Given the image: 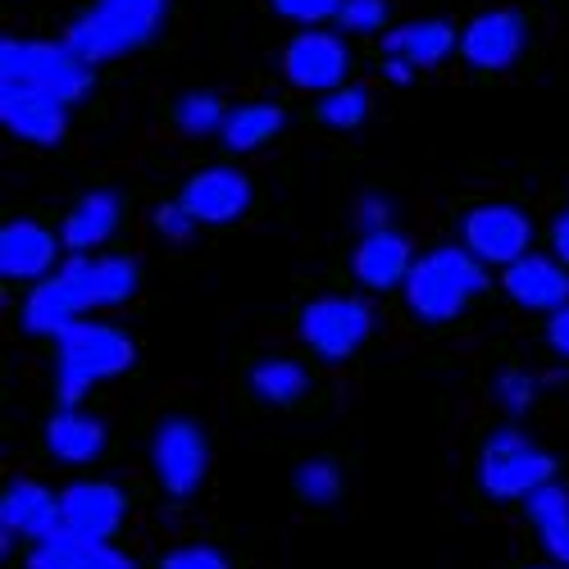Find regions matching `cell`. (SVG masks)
Returning a JSON list of instances; mask_svg holds the SVG:
<instances>
[{"label":"cell","instance_id":"obj_1","mask_svg":"<svg viewBox=\"0 0 569 569\" xmlns=\"http://www.w3.org/2000/svg\"><path fill=\"white\" fill-rule=\"evenodd\" d=\"M137 292V264L123 256H73L60 273L37 282L28 306H23V328L37 338H60L69 323H78L87 310L123 306Z\"/></svg>","mask_w":569,"mask_h":569},{"label":"cell","instance_id":"obj_2","mask_svg":"<svg viewBox=\"0 0 569 569\" xmlns=\"http://www.w3.org/2000/svg\"><path fill=\"white\" fill-rule=\"evenodd\" d=\"M60 347V360H56V397H60V410H78V401L106 383V378H119L132 369L137 360V347L128 333L110 323H69L64 333L56 338Z\"/></svg>","mask_w":569,"mask_h":569},{"label":"cell","instance_id":"obj_3","mask_svg":"<svg viewBox=\"0 0 569 569\" xmlns=\"http://www.w3.org/2000/svg\"><path fill=\"white\" fill-rule=\"evenodd\" d=\"M169 0H97L82 19L69 23L64 46L82 64H101L114 60L132 46L151 41V32L164 23Z\"/></svg>","mask_w":569,"mask_h":569},{"label":"cell","instance_id":"obj_4","mask_svg":"<svg viewBox=\"0 0 569 569\" xmlns=\"http://www.w3.org/2000/svg\"><path fill=\"white\" fill-rule=\"evenodd\" d=\"M483 288H488V273L479 260L460 247H438L415 260L406 278V301L423 323H447Z\"/></svg>","mask_w":569,"mask_h":569},{"label":"cell","instance_id":"obj_5","mask_svg":"<svg viewBox=\"0 0 569 569\" xmlns=\"http://www.w3.org/2000/svg\"><path fill=\"white\" fill-rule=\"evenodd\" d=\"M0 87H28L60 106H73L91 91V64H82L60 41H0Z\"/></svg>","mask_w":569,"mask_h":569},{"label":"cell","instance_id":"obj_6","mask_svg":"<svg viewBox=\"0 0 569 569\" xmlns=\"http://www.w3.org/2000/svg\"><path fill=\"white\" fill-rule=\"evenodd\" d=\"M551 479H556V460L519 429L492 433L479 456V483L497 501H529L533 492L551 488Z\"/></svg>","mask_w":569,"mask_h":569},{"label":"cell","instance_id":"obj_7","mask_svg":"<svg viewBox=\"0 0 569 569\" xmlns=\"http://www.w3.org/2000/svg\"><path fill=\"white\" fill-rule=\"evenodd\" d=\"M373 328V315L360 297H319L301 310V338L323 360H347Z\"/></svg>","mask_w":569,"mask_h":569},{"label":"cell","instance_id":"obj_8","mask_svg":"<svg viewBox=\"0 0 569 569\" xmlns=\"http://www.w3.org/2000/svg\"><path fill=\"white\" fill-rule=\"evenodd\" d=\"M151 460L169 497H192L206 483L210 469V442L192 419H164L151 442Z\"/></svg>","mask_w":569,"mask_h":569},{"label":"cell","instance_id":"obj_9","mask_svg":"<svg viewBox=\"0 0 569 569\" xmlns=\"http://www.w3.org/2000/svg\"><path fill=\"white\" fill-rule=\"evenodd\" d=\"M533 223L515 206H479L465 219V251L479 264H519L529 256Z\"/></svg>","mask_w":569,"mask_h":569},{"label":"cell","instance_id":"obj_10","mask_svg":"<svg viewBox=\"0 0 569 569\" xmlns=\"http://www.w3.org/2000/svg\"><path fill=\"white\" fill-rule=\"evenodd\" d=\"M60 529H64V510L51 488H41L32 479H19L6 488V497H0V551H10L14 538L46 542Z\"/></svg>","mask_w":569,"mask_h":569},{"label":"cell","instance_id":"obj_11","mask_svg":"<svg viewBox=\"0 0 569 569\" xmlns=\"http://www.w3.org/2000/svg\"><path fill=\"white\" fill-rule=\"evenodd\" d=\"M60 510H64V533L110 542L123 525V515H128V497L114 483L82 479V483L60 492Z\"/></svg>","mask_w":569,"mask_h":569},{"label":"cell","instance_id":"obj_12","mask_svg":"<svg viewBox=\"0 0 569 569\" xmlns=\"http://www.w3.org/2000/svg\"><path fill=\"white\" fill-rule=\"evenodd\" d=\"M347 41L333 32H301L282 56L288 82L306 91H338L347 82Z\"/></svg>","mask_w":569,"mask_h":569},{"label":"cell","instance_id":"obj_13","mask_svg":"<svg viewBox=\"0 0 569 569\" xmlns=\"http://www.w3.org/2000/svg\"><path fill=\"white\" fill-rule=\"evenodd\" d=\"M251 206V182L237 169H201L182 187V210L192 223H232Z\"/></svg>","mask_w":569,"mask_h":569},{"label":"cell","instance_id":"obj_14","mask_svg":"<svg viewBox=\"0 0 569 569\" xmlns=\"http://www.w3.org/2000/svg\"><path fill=\"white\" fill-rule=\"evenodd\" d=\"M460 51L473 69H510L525 51V19L515 10H488L460 32Z\"/></svg>","mask_w":569,"mask_h":569},{"label":"cell","instance_id":"obj_15","mask_svg":"<svg viewBox=\"0 0 569 569\" xmlns=\"http://www.w3.org/2000/svg\"><path fill=\"white\" fill-rule=\"evenodd\" d=\"M0 119H6L14 137L37 141V147H56L69 128V106L28 87H0Z\"/></svg>","mask_w":569,"mask_h":569},{"label":"cell","instance_id":"obj_16","mask_svg":"<svg viewBox=\"0 0 569 569\" xmlns=\"http://www.w3.org/2000/svg\"><path fill=\"white\" fill-rule=\"evenodd\" d=\"M351 269L365 288L373 292H388V288H406V278L415 269V256H410V242L401 232L383 228V232H365L360 247L351 256Z\"/></svg>","mask_w":569,"mask_h":569},{"label":"cell","instance_id":"obj_17","mask_svg":"<svg viewBox=\"0 0 569 569\" xmlns=\"http://www.w3.org/2000/svg\"><path fill=\"white\" fill-rule=\"evenodd\" d=\"M506 292L525 310H565L569 306V269L547 256H525L506 269Z\"/></svg>","mask_w":569,"mask_h":569},{"label":"cell","instance_id":"obj_18","mask_svg":"<svg viewBox=\"0 0 569 569\" xmlns=\"http://www.w3.org/2000/svg\"><path fill=\"white\" fill-rule=\"evenodd\" d=\"M28 569H137L123 551L97 538H78V533H56L28 551Z\"/></svg>","mask_w":569,"mask_h":569},{"label":"cell","instance_id":"obj_19","mask_svg":"<svg viewBox=\"0 0 569 569\" xmlns=\"http://www.w3.org/2000/svg\"><path fill=\"white\" fill-rule=\"evenodd\" d=\"M56 264V237L46 232L41 223H6V232H0V273L6 278H41L51 273Z\"/></svg>","mask_w":569,"mask_h":569},{"label":"cell","instance_id":"obj_20","mask_svg":"<svg viewBox=\"0 0 569 569\" xmlns=\"http://www.w3.org/2000/svg\"><path fill=\"white\" fill-rule=\"evenodd\" d=\"M46 447H51V456L64 465H91L106 451V423L82 415V410H60L51 423H46Z\"/></svg>","mask_w":569,"mask_h":569},{"label":"cell","instance_id":"obj_21","mask_svg":"<svg viewBox=\"0 0 569 569\" xmlns=\"http://www.w3.org/2000/svg\"><path fill=\"white\" fill-rule=\"evenodd\" d=\"M383 46H388V56H397L415 69H433L456 51V28L442 19H423V23H406V28L388 32Z\"/></svg>","mask_w":569,"mask_h":569},{"label":"cell","instance_id":"obj_22","mask_svg":"<svg viewBox=\"0 0 569 569\" xmlns=\"http://www.w3.org/2000/svg\"><path fill=\"white\" fill-rule=\"evenodd\" d=\"M119 228V197L114 192H87L69 214H64V247L69 251H97L106 237Z\"/></svg>","mask_w":569,"mask_h":569},{"label":"cell","instance_id":"obj_23","mask_svg":"<svg viewBox=\"0 0 569 569\" xmlns=\"http://www.w3.org/2000/svg\"><path fill=\"white\" fill-rule=\"evenodd\" d=\"M525 506H529V519H533V529H538L547 556L560 569H569V492L560 483H551V488L533 492Z\"/></svg>","mask_w":569,"mask_h":569},{"label":"cell","instance_id":"obj_24","mask_svg":"<svg viewBox=\"0 0 569 569\" xmlns=\"http://www.w3.org/2000/svg\"><path fill=\"white\" fill-rule=\"evenodd\" d=\"M282 128V110L278 106H242L232 110L223 123V147L228 151H256L264 141H273V132Z\"/></svg>","mask_w":569,"mask_h":569},{"label":"cell","instance_id":"obj_25","mask_svg":"<svg viewBox=\"0 0 569 569\" xmlns=\"http://www.w3.org/2000/svg\"><path fill=\"white\" fill-rule=\"evenodd\" d=\"M306 383H310V378H306V369L297 360H260L251 369V388L269 406H292L306 392Z\"/></svg>","mask_w":569,"mask_h":569},{"label":"cell","instance_id":"obj_26","mask_svg":"<svg viewBox=\"0 0 569 569\" xmlns=\"http://www.w3.org/2000/svg\"><path fill=\"white\" fill-rule=\"evenodd\" d=\"M297 492H301L310 506H333V501L342 497V469H338L333 460H323V456L306 460V465L297 469Z\"/></svg>","mask_w":569,"mask_h":569},{"label":"cell","instance_id":"obj_27","mask_svg":"<svg viewBox=\"0 0 569 569\" xmlns=\"http://www.w3.org/2000/svg\"><path fill=\"white\" fill-rule=\"evenodd\" d=\"M228 114L219 106V97H210V91H192V97L178 101V128L192 132V137H206V132H223Z\"/></svg>","mask_w":569,"mask_h":569},{"label":"cell","instance_id":"obj_28","mask_svg":"<svg viewBox=\"0 0 569 569\" xmlns=\"http://www.w3.org/2000/svg\"><path fill=\"white\" fill-rule=\"evenodd\" d=\"M369 114V91L365 87H338V91H328L323 106H319V119L328 128H360Z\"/></svg>","mask_w":569,"mask_h":569},{"label":"cell","instance_id":"obj_29","mask_svg":"<svg viewBox=\"0 0 569 569\" xmlns=\"http://www.w3.org/2000/svg\"><path fill=\"white\" fill-rule=\"evenodd\" d=\"M342 32H378L388 23V0H342Z\"/></svg>","mask_w":569,"mask_h":569},{"label":"cell","instance_id":"obj_30","mask_svg":"<svg viewBox=\"0 0 569 569\" xmlns=\"http://www.w3.org/2000/svg\"><path fill=\"white\" fill-rule=\"evenodd\" d=\"M533 397H538V383H533L529 373L506 369V373L497 378V401H501L510 415H525V410L533 406Z\"/></svg>","mask_w":569,"mask_h":569},{"label":"cell","instance_id":"obj_31","mask_svg":"<svg viewBox=\"0 0 569 569\" xmlns=\"http://www.w3.org/2000/svg\"><path fill=\"white\" fill-rule=\"evenodd\" d=\"M273 10L297 23H319V19H338L342 0H273Z\"/></svg>","mask_w":569,"mask_h":569},{"label":"cell","instance_id":"obj_32","mask_svg":"<svg viewBox=\"0 0 569 569\" xmlns=\"http://www.w3.org/2000/svg\"><path fill=\"white\" fill-rule=\"evenodd\" d=\"M160 569H232V565L214 547H178L160 560Z\"/></svg>","mask_w":569,"mask_h":569},{"label":"cell","instance_id":"obj_33","mask_svg":"<svg viewBox=\"0 0 569 569\" xmlns=\"http://www.w3.org/2000/svg\"><path fill=\"white\" fill-rule=\"evenodd\" d=\"M156 228H160L164 237H173V242H182V237L192 232L197 223H192V214H187L182 201H178V206H160V210H156Z\"/></svg>","mask_w":569,"mask_h":569},{"label":"cell","instance_id":"obj_34","mask_svg":"<svg viewBox=\"0 0 569 569\" xmlns=\"http://www.w3.org/2000/svg\"><path fill=\"white\" fill-rule=\"evenodd\" d=\"M547 342H551V351H556L560 360H569V306L551 315V323H547Z\"/></svg>","mask_w":569,"mask_h":569},{"label":"cell","instance_id":"obj_35","mask_svg":"<svg viewBox=\"0 0 569 569\" xmlns=\"http://www.w3.org/2000/svg\"><path fill=\"white\" fill-rule=\"evenodd\" d=\"M360 219H365V228H369V232H383V228H388V201L369 197V201L360 206Z\"/></svg>","mask_w":569,"mask_h":569},{"label":"cell","instance_id":"obj_36","mask_svg":"<svg viewBox=\"0 0 569 569\" xmlns=\"http://www.w3.org/2000/svg\"><path fill=\"white\" fill-rule=\"evenodd\" d=\"M551 247H556V260L569 269V210L556 219V228H551Z\"/></svg>","mask_w":569,"mask_h":569},{"label":"cell","instance_id":"obj_37","mask_svg":"<svg viewBox=\"0 0 569 569\" xmlns=\"http://www.w3.org/2000/svg\"><path fill=\"white\" fill-rule=\"evenodd\" d=\"M383 69H388V78H392V82H401V87H406V82H410V69H415V64H406V60H397V56H392V60H388Z\"/></svg>","mask_w":569,"mask_h":569},{"label":"cell","instance_id":"obj_38","mask_svg":"<svg viewBox=\"0 0 569 569\" xmlns=\"http://www.w3.org/2000/svg\"><path fill=\"white\" fill-rule=\"evenodd\" d=\"M529 569H560V565H529Z\"/></svg>","mask_w":569,"mask_h":569}]
</instances>
